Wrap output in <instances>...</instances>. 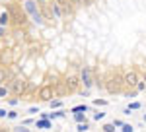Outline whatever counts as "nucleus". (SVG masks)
<instances>
[{
	"mask_svg": "<svg viewBox=\"0 0 146 132\" xmlns=\"http://www.w3.org/2000/svg\"><path fill=\"white\" fill-rule=\"evenodd\" d=\"M23 10H25V14L31 16V20H33L35 23H39V25L45 23V18H43L41 10L37 8V2H35V0H25V2H23Z\"/></svg>",
	"mask_w": 146,
	"mask_h": 132,
	"instance_id": "f257e3e1",
	"label": "nucleus"
},
{
	"mask_svg": "<svg viewBox=\"0 0 146 132\" xmlns=\"http://www.w3.org/2000/svg\"><path fill=\"white\" fill-rule=\"evenodd\" d=\"M125 88V82H123V76H119L117 72L113 74V76L107 78V84H105V89L109 91V93H119L121 89Z\"/></svg>",
	"mask_w": 146,
	"mask_h": 132,
	"instance_id": "f03ea898",
	"label": "nucleus"
},
{
	"mask_svg": "<svg viewBox=\"0 0 146 132\" xmlns=\"http://www.w3.org/2000/svg\"><path fill=\"white\" fill-rule=\"evenodd\" d=\"M10 18H12V23L18 25V27H22V25L27 23V14L23 10H20V8H16V6L10 10Z\"/></svg>",
	"mask_w": 146,
	"mask_h": 132,
	"instance_id": "7ed1b4c3",
	"label": "nucleus"
},
{
	"mask_svg": "<svg viewBox=\"0 0 146 132\" xmlns=\"http://www.w3.org/2000/svg\"><path fill=\"white\" fill-rule=\"evenodd\" d=\"M25 86H27V82H25L23 78H14L10 84H8L10 91H14L16 95H23V93H25Z\"/></svg>",
	"mask_w": 146,
	"mask_h": 132,
	"instance_id": "20e7f679",
	"label": "nucleus"
},
{
	"mask_svg": "<svg viewBox=\"0 0 146 132\" xmlns=\"http://www.w3.org/2000/svg\"><path fill=\"white\" fill-rule=\"evenodd\" d=\"M53 97H55V88L51 84H47L39 89V99L41 101H53Z\"/></svg>",
	"mask_w": 146,
	"mask_h": 132,
	"instance_id": "39448f33",
	"label": "nucleus"
},
{
	"mask_svg": "<svg viewBox=\"0 0 146 132\" xmlns=\"http://www.w3.org/2000/svg\"><path fill=\"white\" fill-rule=\"evenodd\" d=\"M123 82L127 88H136V84H138V76H136L135 70H131V72H127L123 76Z\"/></svg>",
	"mask_w": 146,
	"mask_h": 132,
	"instance_id": "423d86ee",
	"label": "nucleus"
},
{
	"mask_svg": "<svg viewBox=\"0 0 146 132\" xmlns=\"http://www.w3.org/2000/svg\"><path fill=\"white\" fill-rule=\"evenodd\" d=\"M64 86H66V91H68V93H72V91H76V89H78L80 80L76 76H68L66 82H64Z\"/></svg>",
	"mask_w": 146,
	"mask_h": 132,
	"instance_id": "0eeeda50",
	"label": "nucleus"
},
{
	"mask_svg": "<svg viewBox=\"0 0 146 132\" xmlns=\"http://www.w3.org/2000/svg\"><path fill=\"white\" fill-rule=\"evenodd\" d=\"M80 80H82V84L86 86V88H92V76H90V68H84L82 70V74H80Z\"/></svg>",
	"mask_w": 146,
	"mask_h": 132,
	"instance_id": "6e6552de",
	"label": "nucleus"
},
{
	"mask_svg": "<svg viewBox=\"0 0 146 132\" xmlns=\"http://www.w3.org/2000/svg\"><path fill=\"white\" fill-rule=\"evenodd\" d=\"M55 2L62 8L64 14H72V10H74V8H72V4H70V0H55Z\"/></svg>",
	"mask_w": 146,
	"mask_h": 132,
	"instance_id": "1a4fd4ad",
	"label": "nucleus"
},
{
	"mask_svg": "<svg viewBox=\"0 0 146 132\" xmlns=\"http://www.w3.org/2000/svg\"><path fill=\"white\" fill-rule=\"evenodd\" d=\"M41 14L45 16V20H53V14H55V12H53V8H51L49 4H43V6H41Z\"/></svg>",
	"mask_w": 146,
	"mask_h": 132,
	"instance_id": "9d476101",
	"label": "nucleus"
},
{
	"mask_svg": "<svg viewBox=\"0 0 146 132\" xmlns=\"http://www.w3.org/2000/svg\"><path fill=\"white\" fill-rule=\"evenodd\" d=\"M53 88H55L56 95H64V93H66V86H64V82H56Z\"/></svg>",
	"mask_w": 146,
	"mask_h": 132,
	"instance_id": "9b49d317",
	"label": "nucleus"
},
{
	"mask_svg": "<svg viewBox=\"0 0 146 132\" xmlns=\"http://www.w3.org/2000/svg\"><path fill=\"white\" fill-rule=\"evenodd\" d=\"M10 12H2V14H0V25H2V27H4V25H8V23H10Z\"/></svg>",
	"mask_w": 146,
	"mask_h": 132,
	"instance_id": "f8f14e48",
	"label": "nucleus"
},
{
	"mask_svg": "<svg viewBox=\"0 0 146 132\" xmlns=\"http://www.w3.org/2000/svg\"><path fill=\"white\" fill-rule=\"evenodd\" d=\"M10 93V88L8 86H0V99H6Z\"/></svg>",
	"mask_w": 146,
	"mask_h": 132,
	"instance_id": "ddd939ff",
	"label": "nucleus"
},
{
	"mask_svg": "<svg viewBox=\"0 0 146 132\" xmlns=\"http://www.w3.org/2000/svg\"><path fill=\"white\" fill-rule=\"evenodd\" d=\"M6 78H8V70L6 68H0V86L6 82Z\"/></svg>",
	"mask_w": 146,
	"mask_h": 132,
	"instance_id": "4468645a",
	"label": "nucleus"
},
{
	"mask_svg": "<svg viewBox=\"0 0 146 132\" xmlns=\"http://www.w3.org/2000/svg\"><path fill=\"white\" fill-rule=\"evenodd\" d=\"M88 128H90V124H88V122H78V128H76V130H78V132H86Z\"/></svg>",
	"mask_w": 146,
	"mask_h": 132,
	"instance_id": "2eb2a0df",
	"label": "nucleus"
},
{
	"mask_svg": "<svg viewBox=\"0 0 146 132\" xmlns=\"http://www.w3.org/2000/svg\"><path fill=\"white\" fill-rule=\"evenodd\" d=\"M37 126H39V128H51V122H49V121H39V122H37Z\"/></svg>",
	"mask_w": 146,
	"mask_h": 132,
	"instance_id": "dca6fc26",
	"label": "nucleus"
},
{
	"mask_svg": "<svg viewBox=\"0 0 146 132\" xmlns=\"http://www.w3.org/2000/svg\"><path fill=\"white\" fill-rule=\"evenodd\" d=\"M86 111H88L86 105H78V107H74V113H86Z\"/></svg>",
	"mask_w": 146,
	"mask_h": 132,
	"instance_id": "f3484780",
	"label": "nucleus"
},
{
	"mask_svg": "<svg viewBox=\"0 0 146 132\" xmlns=\"http://www.w3.org/2000/svg\"><path fill=\"white\" fill-rule=\"evenodd\" d=\"M74 117H76V121H78V122H86V119H84L82 113H74Z\"/></svg>",
	"mask_w": 146,
	"mask_h": 132,
	"instance_id": "a211bd4d",
	"label": "nucleus"
},
{
	"mask_svg": "<svg viewBox=\"0 0 146 132\" xmlns=\"http://www.w3.org/2000/svg\"><path fill=\"white\" fill-rule=\"evenodd\" d=\"M115 130V124H105L103 126V132H113Z\"/></svg>",
	"mask_w": 146,
	"mask_h": 132,
	"instance_id": "6ab92c4d",
	"label": "nucleus"
},
{
	"mask_svg": "<svg viewBox=\"0 0 146 132\" xmlns=\"http://www.w3.org/2000/svg\"><path fill=\"white\" fill-rule=\"evenodd\" d=\"M144 88H146V84L142 82V80H138V84H136V89H138V91H142Z\"/></svg>",
	"mask_w": 146,
	"mask_h": 132,
	"instance_id": "aec40b11",
	"label": "nucleus"
},
{
	"mask_svg": "<svg viewBox=\"0 0 146 132\" xmlns=\"http://www.w3.org/2000/svg\"><path fill=\"white\" fill-rule=\"evenodd\" d=\"M129 111H135V109H140V103H131L129 107H127Z\"/></svg>",
	"mask_w": 146,
	"mask_h": 132,
	"instance_id": "412c9836",
	"label": "nucleus"
},
{
	"mask_svg": "<svg viewBox=\"0 0 146 132\" xmlns=\"http://www.w3.org/2000/svg\"><path fill=\"white\" fill-rule=\"evenodd\" d=\"M135 128H133V124H123V132H133Z\"/></svg>",
	"mask_w": 146,
	"mask_h": 132,
	"instance_id": "4be33fe9",
	"label": "nucleus"
},
{
	"mask_svg": "<svg viewBox=\"0 0 146 132\" xmlns=\"http://www.w3.org/2000/svg\"><path fill=\"white\" fill-rule=\"evenodd\" d=\"M70 4H72V8H78L82 6V0H70Z\"/></svg>",
	"mask_w": 146,
	"mask_h": 132,
	"instance_id": "5701e85b",
	"label": "nucleus"
},
{
	"mask_svg": "<svg viewBox=\"0 0 146 132\" xmlns=\"http://www.w3.org/2000/svg\"><path fill=\"white\" fill-rule=\"evenodd\" d=\"M49 103H51V107H55V109H58V107L62 105V103H60L58 99H56V101H49Z\"/></svg>",
	"mask_w": 146,
	"mask_h": 132,
	"instance_id": "b1692460",
	"label": "nucleus"
},
{
	"mask_svg": "<svg viewBox=\"0 0 146 132\" xmlns=\"http://www.w3.org/2000/svg\"><path fill=\"white\" fill-rule=\"evenodd\" d=\"M94 103H96V105H107V101H105V99H96Z\"/></svg>",
	"mask_w": 146,
	"mask_h": 132,
	"instance_id": "393cba45",
	"label": "nucleus"
},
{
	"mask_svg": "<svg viewBox=\"0 0 146 132\" xmlns=\"http://www.w3.org/2000/svg\"><path fill=\"white\" fill-rule=\"evenodd\" d=\"M94 119H96V121H100V119H103V113H96V115H94Z\"/></svg>",
	"mask_w": 146,
	"mask_h": 132,
	"instance_id": "a878e982",
	"label": "nucleus"
},
{
	"mask_svg": "<svg viewBox=\"0 0 146 132\" xmlns=\"http://www.w3.org/2000/svg\"><path fill=\"white\" fill-rule=\"evenodd\" d=\"M16 117H18V113H14V111H10V113H8V119H16Z\"/></svg>",
	"mask_w": 146,
	"mask_h": 132,
	"instance_id": "bb28decb",
	"label": "nucleus"
},
{
	"mask_svg": "<svg viewBox=\"0 0 146 132\" xmlns=\"http://www.w3.org/2000/svg\"><path fill=\"white\" fill-rule=\"evenodd\" d=\"M8 103H10V105H18V99L12 97V99H8Z\"/></svg>",
	"mask_w": 146,
	"mask_h": 132,
	"instance_id": "cd10ccee",
	"label": "nucleus"
},
{
	"mask_svg": "<svg viewBox=\"0 0 146 132\" xmlns=\"http://www.w3.org/2000/svg\"><path fill=\"white\" fill-rule=\"evenodd\" d=\"M16 132H29V130H27V128H23V126H18V128H16Z\"/></svg>",
	"mask_w": 146,
	"mask_h": 132,
	"instance_id": "c85d7f7f",
	"label": "nucleus"
},
{
	"mask_svg": "<svg viewBox=\"0 0 146 132\" xmlns=\"http://www.w3.org/2000/svg\"><path fill=\"white\" fill-rule=\"evenodd\" d=\"M0 117H8V111H6V109H0Z\"/></svg>",
	"mask_w": 146,
	"mask_h": 132,
	"instance_id": "c756f323",
	"label": "nucleus"
},
{
	"mask_svg": "<svg viewBox=\"0 0 146 132\" xmlns=\"http://www.w3.org/2000/svg\"><path fill=\"white\" fill-rule=\"evenodd\" d=\"M0 37H4V27L0 25Z\"/></svg>",
	"mask_w": 146,
	"mask_h": 132,
	"instance_id": "7c9ffc66",
	"label": "nucleus"
},
{
	"mask_svg": "<svg viewBox=\"0 0 146 132\" xmlns=\"http://www.w3.org/2000/svg\"><path fill=\"white\" fill-rule=\"evenodd\" d=\"M82 4H92V0H82Z\"/></svg>",
	"mask_w": 146,
	"mask_h": 132,
	"instance_id": "2f4dec72",
	"label": "nucleus"
},
{
	"mask_svg": "<svg viewBox=\"0 0 146 132\" xmlns=\"http://www.w3.org/2000/svg\"><path fill=\"white\" fill-rule=\"evenodd\" d=\"M0 132H8V128H0Z\"/></svg>",
	"mask_w": 146,
	"mask_h": 132,
	"instance_id": "473e14b6",
	"label": "nucleus"
},
{
	"mask_svg": "<svg viewBox=\"0 0 146 132\" xmlns=\"http://www.w3.org/2000/svg\"><path fill=\"white\" fill-rule=\"evenodd\" d=\"M144 121H146V115H144Z\"/></svg>",
	"mask_w": 146,
	"mask_h": 132,
	"instance_id": "72a5a7b5",
	"label": "nucleus"
},
{
	"mask_svg": "<svg viewBox=\"0 0 146 132\" xmlns=\"http://www.w3.org/2000/svg\"><path fill=\"white\" fill-rule=\"evenodd\" d=\"M144 82H146V76H144Z\"/></svg>",
	"mask_w": 146,
	"mask_h": 132,
	"instance_id": "f704fd0d",
	"label": "nucleus"
}]
</instances>
